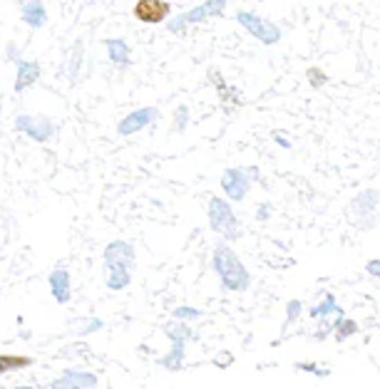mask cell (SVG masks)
Listing matches in <instances>:
<instances>
[{"mask_svg": "<svg viewBox=\"0 0 380 389\" xmlns=\"http://www.w3.org/2000/svg\"><path fill=\"white\" fill-rule=\"evenodd\" d=\"M83 65H85V42L75 40V42H72V48L65 53L62 65H60V75L67 77V82H70V84H78Z\"/></svg>", "mask_w": 380, "mask_h": 389, "instance_id": "obj_13", "label": "cell"}, {"mask_svg": "<svg viewBox=\"0 0 380 389\" xmlns=\"http://www.w3.org/2000/svg\"><path fill=\"white\" fill-rule=\"evenodd\" d=\"M159 109L157 107H139V109H135V112H130L125 119H119L117 124V134L119 136H132L137 134V132L147 129V127H155L157 122H159Z\"/></svg>", "mask_w": 380, "mask_h": 389, "instance_id": "obj_11", "label": "cell"}, {"mask_svg": "<svg viewBox=\"0 0 380 389\" xmlns=\"http://www.w3.org/2000/svg\"><path fill=\"white\" fill-rule=\"evenodd\" d=\"M18 60H20V48L15 45V42H8V48H6V62H12V65H15Z\"/></svg>", "mask_w": 380, "mask_h": 389, "instance_id": "obj_27", "label": "cell"}, {"mask_svg": "<svg viewBox=\"0 0 380 389\" xmlns=\"http://www.w3.org/2000/svg\"><path fill=\"white\" fill-rule=\"evenodd\" d=\"M259 179V169L256 166H232V169H226L221 174V191L226 194L229 201H244L249 196L251 189V181Z\"/></svg>", "mask_w": 380, "mask_h": 389, "instance_id": "obj_6", "label": "cell"}, {"mask_svg": "<svg viewBox=\"0 0 380 389\" xmlns=\"http://www.w3.org/2000/svg\"><path fill=\"white\" fill-rule=\"evenodd\" d=\"M211 268L219 275L221 288L232 290V293H244V290L251 288V273L246 271V266L241 263L234 248L229 243H219L211 253Z\"/></svg>", "mask_w": 380, "mask_h": 389, "instance_id": "obj_2", "label": "cell"}, {"mask_svg": "<svg viewBox=\"0 0 380 389\" xmlns=\"http://www.w3.org/2000/svg\"><path fill=\"white\" fill-rule=\"evenodd\" d=\"M207 216H209V226L214 233L224 236L226 243H234L241 238V226H239V219L234 208L226 203V199L221 196H211L209 199V208H207Z\"/></svg>", "mask_w": 380, "mask_h": 389, "instance_id": "obj_3", "label": "cell"}, {"mask_svg": "<svg viewBox=\"0 0 380 389\" xmlns=\"http://www.w3.org/2000/svg\"><path fill=\"white\" fill-rule=\"evenodd\" d=\"M187 124H189V107L179 105L177 109H174V132H184Z\"/></svg>", "mask_w": 380, "mask_h": 389, "instance_id": "obj_23", "label": "cell"}, {"mask_svg": "<svg viewBox=\"0 0 380 389\" xmlns=\"http://www.w3.org/2000/svg\"><path fill=\"white\" fill-rule=\"evenodd\" d=\"M33 365V357H25V354H6L0 352V377L8 374V372L25 370V367Z\"/></svg>", "mask_w": 380, "mask_h": 389, "instance_id": "obj_19", "label": "cell"}, {"mask_svg": "<svg viewBox=\"0 0 380 389\" xmlns=\"http://www.w3.org/2000/svg\"><path fill=\"white\" fill-rule=\"evenodd\" d=\"M378 201H380V191H375V189L363 191V194H358L356 199L351 201L353 219H356L361 230L375 228V206H378Z\"/></svg>", "mask_w": 380, "mask_h": 389, "instance_id": "obj_9", "label": "cell"}, {"mask_svg": "<svg viewBox=\"0 0 380 389\" xmlns=\"http://www.w3.org/2000/svg\"><path fill=\"white\" fill-rule=\"evenodd\" d=\"M271 219V203H259V211H256V221H268Z\"/></svg>", "mask_w": 380, "mask_h": 389, "instance_id": "obj_29", "label": "cell"}, {"mask_svg": "<svg viewBox=\"0 0 380 389\" xmlns=\"http://www.w3.org/2000/svg\"><path fill=\"white\" fill-rule=\"evenodd\" d=\"M53 389H92L97 387V374L83 370H67L65 374H60L53 384Z\"/></svg>", "mask_w": 380, "mask_h": 389, "instance_id": "obj_14", "label": "cell"}, {"mask_svg": "<svg viewBox=\"0 0 380 389\" xmlns=\"http://www.w3.org/2000/svg\"><path fill=\"white\" fill-rule=\"evenodd\" d=\"M365 271H368L373 278H380V258L368 260V263H365Z\"/></svg>", "mask_w": 380, "mask_h": 389, "instance_id": "obj_30", "label": "cell"}, {"mask_svg": "<svg viewBox=\"0 0 380 389\" xmlns=\"http://www.w3.org/2000/svg\"><path fill=\"white\" fill-rule=\"evenodd\" d=\"M296 370H306V372H313L316 377H328V370H318L313 362H298Z\"/></svg>", "mask_w": 380, "mask_h": 389, "instance_id": "obj_26", "label": "cell"}, {"mask_svg": "<svg viewBox=\"0 0 380 389\" xmlns=\"http://www.w3.org/2000/svg\"><path fill=\"white\" fill-rule=\"evenodd\" d=\"M226 6H229V0H204L202 6L191 8L187 12H179L174 18H166V30L174 33V35H182L189 25H199V23H207L209 18H219L224 15Z\"/></svg>", "mask_w": 380, "mask_h": 389, "instance_id": "obj_5", "label": "cell"}, {"mask_svg": "<svg viewBox=\"0 0 380 389\" xmlns=\"http://www.w3.org/2000/svg\"><path fill=\"white\" fill-rule=\"evenodd\" d=\"M172 318L184 320V323H194V320L202 318V310H196V307H189V305H179V307H174Z\"/></svg>", "mask_w": 380, "mask_h": 389, "instance_id": "obj_22", "label": "cell"}, {"mask_svg": "<svg viewBox=\"0 0 380 389\" xmlns=\"http://www.w3.org/2000/svg\"><path fill=\"white\" fill-rule=\"evenodd\" d=\"M276 142H279L284 149H291V142H288V139H284V136H279V134H276Z\"/></svg>", "mask_w": 380, "mask_h": 389, "instance_id": "obj_31", "label": "cell"}, {"mask_svg": "<svg viewBox=\"0 0 380 389\" xmlns=\"http://www.w3.org/2000/svg\"><path fill=\"white\" fill-rule=\"evenodd\" d=\"M20 18L30 30H42L48 25V8L42 0H20Z\"/></svg>", "mask_w": 380, "mask_h": 389, "instance_id": "obj_15", "label": "cell"}, {"mask_svg": "<svg viewBox=\"0 0 380 389\" xmlns=\"http://www.w3.org/2000/svg\"><path fill=\"white\" fill-rule=\"evenodd\" d=\"M102 327H105L102 318H72L67 323V330L72 335H92V332H100Z\"/></svg>", "mask_w": 380, "mask_h": 389, "instance_id": "obj_18", "label": "cell"}, {"mask_svg": "<svg viewBox=\"0 0 380 389\" xmlns=\"http://www.w3.org/2000/svg\"><path fill=\"white\" fill-rule=\"evenodd\" d=\"M137 266V251L130 241L107 243L102 253V268H105V285L112 293H122L132 285V273Z\"/></svg>", "mask_w": 380, "mask_h": 389, "instance_id": "obj_1", "label": "cell"}, {"mask_svg": "<svg viewBox=\"0 0 380 389\" xmlns=\"http://www.w3.org/2000/svg\"><path fill=\"white\" fill-rule=\"evenodd\" d=\"M333 330H336V342H345L348 337L358 332V323H356V320H348L343 315V318H338V323H336V327H333Z\"/></svg>", "mask_w": 380, "mask_h": 389, "instance_id": "obj_21", "label": "cell"}, {"mask_svg": "<svg viewBox=\"0 0 380 389\" xmlns=\"http://www.w3.org/2000/svg\"><path fill=\"white\" fill-rule=\"evenodd\" d=\"M164 335L172 340V350L164 354V357H159L157 360V365L164 367V370H182V365H184V357H187V342L194 337V332H191L189 323H184V320H172L169 325H164Z\"/></svg>", "mask_w": 380, "mask_h": 389, "instance_id": "obj_4", "label": "cell"}, {"mask_svg": "<svg viewBox=\"0 0 380 389\" xmlns=\"http://www.w3.org/2000/svg\"><path fill=\"white\" fill-rule=\"evenodd\" d=\"M72 280H70V271L67 268H55L53 273H50L48 278V285H50V293H53L55 302H60V305H67V302L72 300Z\"/></svg>", "mask_w": 380, "mask_h": 389, "instance_id": "obj_16", "label": "cell"}, {"mask_svg": "<svg viewBox=\"0 0 380 389\" xmlns=\"http://www.w3.org/2000/svg\"><path fill=\"white\" fill-rule=\"evenodd\" d=\"M232 362H234V354H232V352H221V354H216L214 365L224 370V367H229V365H232Z\"/></svg>", "mask_w": 380, "mask_h": 389, "instance_id": "obj_28", "label": "cell"}, {"mask_svg": "<svg viewBox=\"0 0 380 389\" xmlns=\"http://www.w3.org/2000/svg\"><path fill=\"white\" fill-rule=\"evenodd\" d=\"M303 313V305L298 300H291L288 305H286V325H291L298 320V315Z\"/></svg>", "mask_w": 380, "mask_h": 389, "instance_id": "obj_25", "label": "cell"}, {"mask_svg": "<svg viewBox=\"0 0 380 389\" xmlns=\"http://www.w3.org/2000/svg\"><path fill=\"white\" fill-rule=\"evenodd\" d=\"M306 77H309L311 87H323V84L328 82V75H326V72L318 70V67H311V70L306 72Z\"/></svg>", "mask_w": 380, "mask_h": 389, "instance_id": "obj_24", "label": "cell"}, {"mask_svg": "<svg viewBox=\"0 0 380 389\" xmlns=\"http://www.w3.org/2000/svg\"><path fill=\"white\" fill-rule=\"evenodd\" d=\"M42 67L37 60H23L20 57L15 62V95H23L25 89L35 87V82L40 80Z\"/></svg>", "mask_w": 380, "mask_h": 389, "instance_id": "obj_12", "label": "cell"}, {"mask_svg": "<svg viewBox=\"0 0 380 389\" xmlns=\"http://www.w3.org/2000/svg\"><path fill=\"white\" fill-rule=\"evenodd\" d=\"M15 129L23 132V134H28L33 142L37 144H48L50 139L55 136V122L48 117H35V114H18L15 117Z\"/></svg>", "mask_w": 380, "mask_h": 389, "instance_id": "obj_8", "label": "cell"}, {"mask_svg": "<svg viewBox=\"0 0 380 389\" xmlns=\"http://www.w3.org/2000/svg\"><path fill=\"white\" fill-rule=\"evenodd\" d=\"M236 23L249 33L251 37H256L259 42H264L266 48L276 45L281 40V30L271 23V20H264L261 15H256V12H246V10H239L236 12Z\"/></svg>", "mask_w": 380, "mask_h": 389, "instance_id": "obj_7", "label": "cell"}, {"mask_svg": "<svg viewBox=\"0 0 380 389\" xmlns=\"http://www.w3.org/2000/svg\"><path fill=\"white\" fill-rule=\"evenodd\" d=\"M132 15L142 25H162L172 15V3L169 0H137Z\"/></svg>", "mask_w": 380, "mask_h": 389, "instance_id": "obj_10", "label": "cell"}, {"mask_svg": "<svg viewBox=\"0 0 380 389\" xmlns=\"http://www.w3.org/2000/svg\"><path fill=\"white\" fill-rule=\"evenodd\" d=\"M105 48H107V57L114 67L132 65V50H130V45H127V40H122V37H107V40H105Z\"/></svg>", "mask_w": 380, "mask_h": 389, "instance_id": "obj_17", "label": "cell"}, {"mask_svg": "<svg viewBox=\"0 0 380 389\" xmlns=\"http://www.w3.org/2000/svg\"><path fill=\"white\" fill-rule=\"evenodd\" d=\"M309 315H311V318L318 320V318H328V315H345V313H343V307L336 305V298H333V295L328 293L326 298H323V300L318 302V305L311 307Z\"/></svg>", "mask_w": 380, "mask_h": 389, "instance_id": "obj_20", "label": "cell"}]
</instances>
